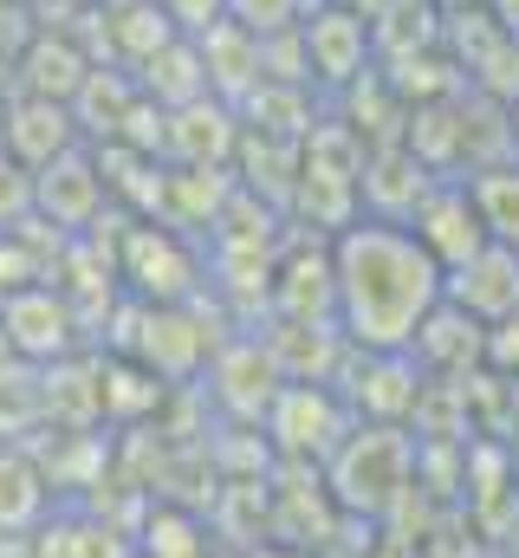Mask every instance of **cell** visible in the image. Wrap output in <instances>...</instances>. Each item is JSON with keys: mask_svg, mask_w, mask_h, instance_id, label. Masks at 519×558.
Listing matches in <instances>:
<instances>
[{"mask_svg": "<svg viewBox=\"0 0 519 558\" xmlns=\"http://www.w3.org/2000/svg\"><path fill=\"white\" fill-rule=\"evenodd\" d=\"M402 435L396 428H358L338 441L331 454V481H338V500L358 507V513H384L389 500L402 494Z\"/></svg>", "mask_w": 519, "mask_h": 558, "instance_id": "7a4b0ae2", "label": "cell"}, {"mask_svg": "<svg viewBox=\"0 0 519 558\" xmlns=\"http://www.w3.org/2000/svg\"><path fill=\"white\" fill-rule=\"evenodd\" d=\"M305 46H312V65H318L325 78H351V72L364 65V26H358L351 13H318V20L305 26Z\"/></svg>", "mask_w": 519, "mask_h": 558, "instance_id": "52a82bcc", "label": "cell"}, {"mask_svg": "<svg viewBox=\"0 0 519 558\" xmlns=\"http://www.w3.org/2000/svg\"><path fill=\"white\" fill-rule=\"evenodd\" d=\"M442 305V260L409 221L358 215L331 234V318L358 351H409Z\"/></svg>", "mask_w": 519, "mask_h": 558, "instance_id": "6da1fadb", "label": "cell"}, {"mask_svg": "<svg viewBox=\"0 0 519 558\" xmlns=\"http://www.w3.org/2000/svg\"><path fill=\"white\" fill-rule=\"evenodd\" d=\"M468 202L481 215V234L494 247H514L519 254V162H494V169H474L468 175Z\"/></svg>", "mask_w": 519, "mask_h": 558, "instance_id": "8992f818", "label": "cell"}, {"mask_svg": "<svg viewBox=\"0 0 519 558\" xmlns=\"http://www.w3.org/2000/svg\"><path fill=\"white\" fill-rule=\"evenodd\" d=\"M409 234L442 260V274L487 247L481 215H474V202H468V182H435V189H422V202L409 208Z\"/></svg>", "mask_w": 519, "mask_h": 558, "instance_id": "277c9868", "label": "cell"}, {"mask_svg": "<svg viewBox=\"0 0 519 558\" xmlns=\"http://www.w3.org/2000/svg\"><path fill=\"white\" fill-rule=\"evenodd\" d=\"M442 299L461 318H474V325H507V318H519V254L487 241L481 254H468L461 267L442 274Z\"/></svg>", "mask_w": 519, "mask_h": 558, "instance_id": "3957f363", "label": "cell"}, {"mask_svg": "<svg viewBox=\"0 0 519 558\" xmlns=\"http://www.w3.org/2000/svg\"><path fill=\"white\" fill-rule=\"evenodd\" d=\"M273 435H279L292 454H338V441H345L338 397L318 390V384H286V390L273 397Z\"/></svg>", "mask_w": 519, "mask_h": 558, "instance_id": "5b68a950", "label": "cell"}]
</instances>
